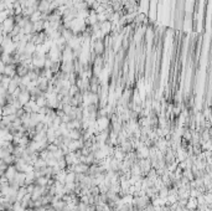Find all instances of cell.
Returning <instances> with one entry per match:
<instances>
[{"mask_svg": "<svg viewBox=\"0 0 212 211\" xmlns=\"http://www.w3.org/2000/svg\"><path fill=\"white\" fill-rule=\"evenodd\" d=\"M18 101L21 103V106L24 107V106L27 104V103L30 102V101H31V93H30L29 91H21V93H20Z\"/></svg>", "mask_w": 212, "mask_h": 211, "instance_id": "obj_1", "label": "cell"}, {"mask_svg": "<svg viewBox=\"0 0 212 211\" xmlns=\"http://www.w3.org/2000/svg\"><path fill=\"white\" fill-rule=\"evenodd\" d=\"M42 15H44V13L36 10L34 14H32V15L30 16L31 22H37V21H40V20H42Z\"/></svg>", "mask_w": 212, "mask_h": 211, "instance_id": "obj_2", "label": "cell"}, {"mask_svg": "<svg viewBox=\"0 0 212 211\" xmlns=\"http://www.w3.org/2000/svg\"><path fill=\"white\" fill-rule=\"evenodd\" d=\"M62 36L66 39V41L68 42L71 39H73L75 37V32H73L71 29H64L63 31H62Z\"/></svg>", "mask_w": 212, "mask_h": 211, "instance_id": "obj_3", "label": "cell"}]
</instances>
